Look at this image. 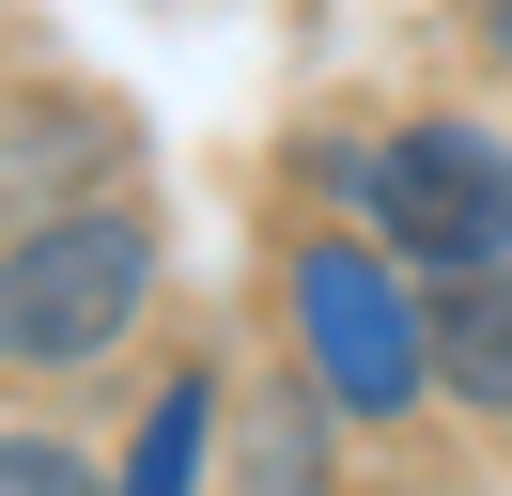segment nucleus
Returning a JSON list of instances; mask_svg holds the SVG:
<instances>
[{
	"label": "nucleus",
	"mask_w": 512,
	"mask_h": 496,
	"mask_svg": "<svg viewBox=\"0 0 512 496\" xmlns=\"http://www.w3.org/2000/svg\"><path fill=\"white\" fill-rule=\"evenodd\" d=\"M140 279H156V248H140V217L78 202V217H32V233L0 248V357L16 372H78L125 341Z\"/></svg>",
	"instance_id": "obj_1"
},
{
	"label": "nucleus",
	"mask_w": 512,
	"mask_h": 496,
	"mask_svg": "<svg viewBox=\"0 0 512 496\" xmlns=\"http://www.w3.org/2000/svg\"><path fill=\"white\" fill-rule=\"evenodd\" d=\"M295 326H311V388L342 403V419H404L419 372H435V326L404 310V279H388L357 233L295 248Z\"/></svg>",
	"instance_id": "obj_2"
},
{
	"label": "nucleus",
	"mask_w": 512,
	"mask_h": 496,
	"mask_svg": "<svg viewBox=\"0 0 512 496\" xmlns=\"http://www.w3.org/2000/svg\"><path fill=\"white\" fill-rule=\"evenodd\" d=\"M357 186H373L388 248H419V264H450V279L512 264V155L481 140V124H404Z\"/></svg>",
	"instance_id": "obj_3"
},
{
	"label": "nucleus",
	"mask_w": 512,
	"mask_h": 496,
	"mask_svg": "<svg viewBox=\"0 0 512 496\" xmlns=\"http://www.w3.org/2000/svg\"><path fill=\"white\" fill-rule=\"evenodd\" d=\"M435 372L481 403V419H512V264L450 279V310H435Z\"/></svg>",
	"instance_id": "obj_4"
},
{
	"label": "nucleus",
	"mask_w": 512,
	"mask_h": 496,
	"mask_svg": "<svg viewBox=\"0 0 512 496\" xmlns=\"http://www.w3.org/2000/svg\"><path fill=\"white\" fill-rule=\"evenodd\" d=\"M202 434H218V388H202V372H171L156 419H140V450H125V496H187V481H202Z\"/></svg>",
	"instance_id": "obj_5"
},
{
	"label": "nucleus",
	"mask_w": 512,
	"mask_h": 496,
	"mask_svg": "<svg viewBox=\"0 0 512 496\" xmlns=\"http://www.w3.org/2000/svg\"><path fill=\"white\" fill-rule=\"evenodd\" d=\"M0 496H94V465L47 450V434H0Z\"/></svg>",
	"instance_id": "obj_6"
},
{
	"label": "nucleus",
	"mask_w": 512,
	"mask_h": 496,
	"mask_svg": "<svg viewBox=\"0 0 512 496\" xmlns=\"http://www.w3.org/2000/svg\"><path fill=\"white\" fill-rule=\"evenodd\" d=\"M481 16H497V62H512V0H481Z\"/></svg>",
	"instance_id": "obj_7"
}]
</instances>
